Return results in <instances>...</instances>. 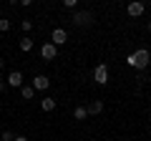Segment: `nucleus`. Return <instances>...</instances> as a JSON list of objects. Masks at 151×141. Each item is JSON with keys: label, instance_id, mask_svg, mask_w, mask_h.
Here are the masks:
<instances>
[{"label": "nucleus", "instance_id": "obj_1", "mask_svg": "<svg viewBox=\"0 0 151 141\" xmlns=\"http://www.w3.org/2000/svg\"><path fill=\"white\" fill-rule=\"evenodd\" d=\"M149 60H151L149 50H146V48H139V50H136V53H131L129 58H126V63H129L131 68L141 70V68H146V65H149Z\"/></svg>", "mask_w": 151, "mask_h": 141}, {"label": "nucleus", "instance_id": "obj_2", "mask_svg": "<svg viewBox=\"0 0 151 141\" xmlns=\"http://www.w3.org/2000/svg\"><path fill=\"white\" fill-rule=\"evenodd\" d=\"M73 23H76V25H91V23H93V13H88V10L73 13Z\"/></svg>", "mask_w": 151, "mask_h": 141}, {"label": "nucleus", "instance_id": "obj_3", "mask_svg": "<svg viewBox=\"0 0 151 141\" xmlns=\"http://www.w3.org/2000/svg\"><path fill=\"white\" fill-rule=\"evenodd\" d=\"M93 78H96V83L106 86V81H108V68H106V63H98V65H96V70H93Z\"/></svg>", "mask_w": 151, "mask_h": 141}, {"label": "nucleus", "instance_id": "obj_4", "mask_svg": "<svg viewBox=\"0 0 151 141\" xmlns=\"http://www.w3.org/2000/svg\"><path fill=\"white\" fill-rule=\"evenodd\" d=\"M65 40H68V33H65L63 28H55V30L50 33V43H53L55 48H58V45H63Z\"/></svg>", "mask_w": 151, "mask_h": 141}, {"label": "nucleus", "instance_id": "obj_5", "mask_svg": "<svg viewBox=\"0 0 151 141\" xmlns=\"http://www.w3.org/2000/svg\"><path fill=\"white\" fill-rule=\"evenodd\" d=\"M40 55H43L45 60H53L55 55H58V48H55L53 43H43V48H40Z\"/></svg>", "mask_w": 151, "mask_h": 141}, {"label": "nucleus", "instance_id": "obj_6", "mask_svg": "<svg viewBox=\"0 0 151 141\" xmlns=\"http://www.w3.org/2000/svg\"><path fill=\"white\" fill-rule=\"evenodd\" d=\"M48 86H50V81L45 76H35L33 78V91H48Z\"/></svg>", "mask_w": 151, "mask_h": 141}, {"label": "nucleus", "instance_id": "obj_7", "mask_svg": "<svg viewBox=\"0 0 151 141\" xmlns=\"http://www.w3.org/2000/svg\"><path fill=\"white\" fill-rule=\"evenodd\" d=\"M8 86H13V88H20L23 86V73H20V70H13L10 76H8Z\"/></svg>", "mask_w": 151, "mask_h": 141}, {"label": "nucleus", "instance_id": "obj_8", "mask_svg": "<svg viewBox=\"0 0 151 141\" xmlns=\"http://www.w3.org/2000/svg\"><path fill=\"white\" fill-rule=\"evenodd\" d=\"M126 13H129L131 18H139L141 13H144V3H129V5H126Z\"/></svg>", "mask_w": 151, "mask_h": 141}, {"label": "nucleus", "instance_id": "obj_9", "mask_svg": "<svg viewBox=\"0 0 151 141\" xmlns=\"http://www.w3.org/2000/svg\"><path fill=\"white\" fill-rule=\"evenodd\" d=\"M86 111H88V114H101V111H103V101H91Z\"/></svg>", "mask_w": 151, "mask_h": 141}, {"label": "nucleus", "instance_id": "obj_10", "mask_svg": "<svg viewBox=\"0 0 151 141\" xmlns=\"http://www.w3.org/2000/svg\"><path fill=\"white\" fill-rule=\"evenodd\" d=\"M40 109H43V111H53V109H55V101H53V98H48V96H45L43 101H40Z\"/></svg>", "mask_w": 151, "mask_h": 141}, {"label": "nucleus", "instance_id": "obj_11", "mask_svg": "<svg viewBox=\"0 0 151 141\" xmlns=\"http://www.w3.org/2000/svg\"><path fill=\"white\" fill-rule=\"evenodd\" d=\"M20 93H23V98H25V101H28V98H33V96H35V91H33V86H25V83L20 86Z\"/></svg>", "mask_w": 151, "mask_h": 141}, {"label": "nucleus", "instance_id": "obj_12", "mask_svg": "<svg viewBox=\"0 0 151 141\" xmlns=\"http://www.w3.org/2000/svg\"><path fill=\"white\" fill-rule=\"evenodd\" d=\"M73 116H76V119H78V121H83V119H86V116H88V111H86V106H78V109L73 111Z\"/></svg>", "mask_w": 151, "mask_h": 141}, {"label": "nucleus", "instance_id": "obj_13", "mask_svg": "<svg viewBox=\"0 0 151 141\" xmlns=\"http://www.w3.org/2000/svg\"><path fill=\"white\" fill-rule=\"evenodd\" d=\"M20 50H25V53H28V50H33V40L30 38H23L20 40Z\"/></svg>", "mask_w": 151, "mask_h": 141}, {"label": "nucleus", "instance_id": "obj_14", "mask_svg": "<svg viewBox=\"0 0 151 141\" xmlns=\"http://www.w3.org/2000/svg\"><path fill=\"white\" fill-rule=\"evenodd\" d=\"M0 30H3V33L10 30V20H5V18H3V20H0Z\"/></svg>", "mask_w": 151, "mask_h": 141}, {"label": "nucleus", "instance_id": "obj_15", "mask_svg": "<svg viewBox=\"0 0 151 141\" xmlns=\"http://www.w3.org/2000/svg\"><path fill=\"white\" fill-rule=\"evenodd\" d=\"M3 141H15V134L13 131H3Z\"/></svg>", "mask_w": 151, "mask_h": 141}, {"label": "nucleus", "instance_id": "obj_16", "mask_svg": "<svg viewBox=\"0 0 151 141\" xmlns=\"http://www.w3.org/2000/svg\"><path fill=\"white\" fill-rule=\"evenodd\" d=\"M20 28L28 33V30H33V23H30V20H23V23H20Z\"/></svg>", "mask_w": 151, "mask_h": 141}, {"label": "nucleus", "instance_id": "obj_17", "mask_svg": "<svg viewBox=\"0 0 151 141\" xmlns=\"http://www.w3.org/2000/svg\"><path fill=\"white\" fill-rule=\"evenodd\" d=\"M15 141H28V139H25V136H15Z\"/></svg>", "mask_w": 151, "mask_h": 141}, {"label": "nucleus", "instance_id": "obj_18", "mask_svg": "<svg viewBox=\"0 0 151 141\" xmlns=\"http://www.w3.org/2000/svg\"><path fill=\"white\" fill-rule=\"evenodd\" d=\"M0 91H5V83H3V81H0Z\"/></svg>", "mask_w": 151, "mask_h": 141}, {"label": "nucleus", "instance_id": "obj_19", "mask_svg": "<svg viewBox=\"0 0 151 141\" xmlns=\"http://www.w3.org/2000/svg\"><path fill=\"white\" fill-rule=\"evenodd\" d=\"M0 68H3V58H0Z\"/></svg>", "mask_w": 151, "mask_h": 141}, {"label": "nucleus", "instance_id": "obj_20", "mask_svg": "<svg viewBox=\"0 0 151 141\" xmlns=\"http://www.w3.org/2000/svg\"><path fill=\"white\" fill-rule=\"evenodd\" d=\"M149 30H151V23H149Z\"/></svg>", "mask_w": 151, "mask_h": 141}]
</instances>
